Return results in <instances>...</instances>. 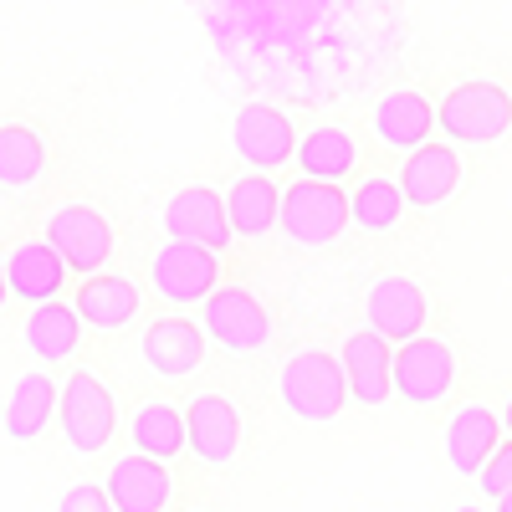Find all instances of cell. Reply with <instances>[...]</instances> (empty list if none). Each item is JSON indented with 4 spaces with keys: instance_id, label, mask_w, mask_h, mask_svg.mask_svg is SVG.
Returning a JSON list of instances; mask_svg holds the SVG:
<instances>
[{
    "instance_id": "1",
    "label": "cell",
    "mask_w": 512,
    "mask_h": 512,
    "mask_svg": "<svg viewBox=\"0 0 512 512\" xmlns=\"http://www.w3.org/2000/svg\"><path fill=\"white\" fill-rule=\"evenodd\" d=\"M277 395L287 405V415L308 420V425H328L344 415L349 405V374H344V359H333L328 349H303L282 364V379H277Z\"/></svg>"
},
{
    "instance_id": "2",
    "label": "cell",
    "mask_w": 512,
    "mask_h": 512,
    "mask_svg": "<svg viewBox=\"0 0 512 512\" xmlns=\"http://www.w3.org/2000/svg\"><path fill=\"white\" fill-rule=\"evenodd\" d=\"M436 128L451 144H497L512 128V93L502 82H487V77L456 82V88L436 103Z\"/></svg>"
},
{
    "instance_id": "3",
    "label": "cell",
    "mask_w": 512,
    "mask_h": 512,
    "mask_svg": "<svg viewBox=\"0 0 512 512\" xmlns=\"http://www.w3.org/2000/svg\"><path fill=\"white\" fill-rule=\"evenodd\" d=\"M344 226H354L349 216V195L338 190L333 180H292L282 195V236L303 251H323L344 236Z\"/></svg>"
},
{
    "instance_id": "4",
    "label": "cell",
    "mask_w": 512,
    "mask_h": 512,
    "mask_svg": "<svg viewBox=\"0 0 512 512\" xmlns=\"http://www.w3.org/2000/svg\"><path fill=\"white\" fill-rule=\"evenodd\" d=\"M57 425L77 456H98L113 431H118V415H113V395L108 384L93 369H72L62 384V400H57Z\"/></svg>"
},
{
    "instance_id": "5",
    "label": "cell",
    "mask_w": 512,
    "mask_h": 512,
    "mask_svg": "<svg viewBox=\"0 0 512 512\" xmlns=\"http://www.w3.org/2000/svg\"><path fill=\"white\" fill-rule=\"evenodd\" d=\"M149 282H154V292L164 297V303L195 308V303H205V297L221 287V251L195 246V241H169V246L154 251Z\"/></svg>"
},
{
    "instance_id": "6",
    "label": "cell",
    "mask_w": 512,
    "mask_h": 512,
    "mask_svg": "<svg viewBox=\"0 0 512 512\" xmlns=\"http://www.w3.org/2000/svg\"><path fill=\"white\" fill-rule=\"evenodd\" d=\"M47 241L57 246L67 272H77V277L103 272L108 256H113V226L98 216L93 205H82V200H67V205L52 210V216H47Z\"/></svg>"
},
{
    "instance_id": "7",
    "label": "cell",
    "mask_w": 512,
    "mask_h": 512,
    "mask_svg": "<svg viewBox=\"0 0 512 512\" xmlns=\"http://www.w3.org/2000/svg\"><path fill=\"white\" fill-rule=\"evenodd\" d=\"M456 384V354L446 338L415 333L410 344H395V395L405 405H436Z\"/></svg>"
},
{
    "instance_id": "8",
    "label": "cell",
    "mask_w": 512,
    "mask_h": 512,
    "mask_svg": "<svg viewBox=\"0 0 512 512\" xmlns=\"http://www.w3.org/2000/svg\"><path fill=\"white\" fill-rule=\"evenodd\" d=\"M205 333L226 354H262L272 344V318L246 287H216L205 297Z\"/></svg>"
},
{
    "instance_id": "9",
    "label": "cell",
    "mask_w": 512,
    "mask_h": 512,
    "mask_svg": "<svg viewBox=\"0 0 512 512\" xmlns=\"http://www.w3.org/2000/svg\"><path fill=\"white\" fill-rule=\"evenodd\" d=\"M231 149L246 159V164H256V169H282L292 154H297V128H292V118L282 113V108H272V103H246L236 118H231Z\"/></svg>"
},
{
    "instance_id": "10",
    "label": "cell",
    "mask_w": 512,
    "mask_h": 512,
    "mask_svg": "<svg viewBox=\"0 0 512 512\" xmlns=\"http://www.w3.org/2000/svg\"><path fill=\"white\" fill-rule=\"evenodd\" d=\"M164 231L169 241H195L210 251L231 246V216H226V195H216L210 185H185L175 200L164 205Z\"/></svg>"
},
{
    "instance_id": "11",
    "label": "cell",
    "mask_w": 512,
    "mask_h": 512,
    "mask_svg": "<svg viewBox=\"0 0 512 512\" xmlns=\"http://www.w3.org/2000/svg\"><path fill=\"white\" fill-rule=\"evenodd\" d=\"M205 323H190V318H154L149 328H144V344H139V354H144V364H149V374H159V379H185V374H195L200 364H205Z\"/></svg>"
},
{
    "instance_id": "12",
    "label": "cell",
    "mask_w": 512,
    "mask_h": 512,
    "mask_svg": "<svg viewBox=\"0 0 512 512\" xmlns=\"http://www.w3.org/2000/svg\"><path fill=\"white\" fill-rule=\"evenodd\" d=\"M344 374H349V395L359 400V405H384L395 395V344L384 333H374V328H359V333H349V344H344Z\"/></svg>"
},
{
    "instance_id": "13",
    "label": "cell",
    "mask_w": 512,
    "mask_h": 512,
    "mask_svg": "<svg viewBox=\"0 0 512 512\" xmlns=\"http://www.w3.org/2000/svg\"><path fill=\"white\" fill-rule=\"evenodd\" d=\"M400 190H405V200H410L415 210L446 205V200L461 190V154H456V144L446 139V144H420V149H410L405 164H400Z\"/></svg>"
},
{
    "instance_id": "14",
    "label": "cell",
    "mask_w": 512,
    "mask_h": 512,
    "mask_svg": "<svg viewBox=\"0 0 512 512\" xmlns=\"http://www.w3.org/2000/svg\"><path fill=\"white\" fill-rule=\"evenodd\" d=\"M185 431H190V456L205 466H231L241 451V415L226 395H195L185 405Z\"/></svg>"
},
{
    "instance_id": "15",
    "label": "cell",
    "mask_w": 512,
    "mask_h": 512,
    "mask_svg": "<svg viewBox=\"0 0 512 512\" xmlns=\"http://www.w3.org/2000/svg\"><path fill=\"white\" fill-rule=\"evenodd\" d=\"M369 328L390 344H410L415 333H425V287L405 272L379 277L369 287Z\"/></svg>"
},
{
    "instance_id": "16",
    "label": "cell",
    "mask_w": 512,
    "mask_h": 512,
    "mask_svg": "<svg viewBox=\"0 0 512 512\" xmlns=\"http://www.w3.org/2000/svg\"><path fill=\"white\" fill-rule=\"evenodd\" d=\"M369 128H374V139H379L384 149L410 154V149H420V144H431V134H436V103L425 98V93H415V88H400V93H390V98H379Z\"/></svg>"
},
{
    "instance_id": "17",
    "label": "cell",
    "mask_w": 512,
    "mask_h": 512,
    "mask_svg": "<svg viewBox=\"0 0 512 512\" xmlns=\"http://www.w3.org/2000/svg\"><path fill=\"white\" fill-rule=\"evenodd\" d=\"M103 487H108V497H113L118 512H164L169 497H175L169 461H154V456H144V451L113 461V472H108Z\"/></svg>"
},
{
    "instance_id": "18",
    "label": "cell",
    "mask_w": 512,
    "mask_h": 512,
    "mask_svg": "<svg viewBox=\"0 0 512 512\" xmlns=\"http://www.w3.org/2000/svg\"><path fill=\"white\" fill-rule=\"evenodd\" d=\"M6 282H11V297H21L26 308L52 303L67 287V262L57 256L52 241H16L6 251Z\"/></svg>"
},
{
    "instance_id": "19",
    "label": "cell",
    "mask_w": 512,
    "mask_h": 512,
    "mask_svg": "<svg viewBox=\"0 0 512 512\" xmlns=\"http://www.w3.org/2000/svg\"><path fill=\"white\" fill-rule=\"evenodd\" d=\"M226 216H231V231L241 241H262L267 231L282 226V190L267 169H251L241 175L231 190H226Z\"/></svg>"
},
{
    "instance_id": "20",
    "label": "cell",
    "mask_w": 512,
    "mask_h": 512,
    "mask_svg": "<svg viewBox=\"0 0 512 512\" xmlns=\"http://www.w3.org/2000/svg\"><path fill=\"white\" fill-rule=\"evenodd\" d=\"M497 446H502V415H492L487 405H466V410L451 415V425H446V461H451V472L477 477Z\"/></svg>"
},
{
    "instance_id": "21",
    "label": "cell",
    "mask_w": 512,
    "mask_h": 512,
    "mask_svg": "<svg viewBox=\"0 0 512 512\" xmlns=\"http://www.w3.org/2000/svg\"><path fill=\"white\" fill-rule=\"evenodd\" d=\"M57 400H62L57 379L47 369H26L6 395V436L11 441H36L57 420Z\"/></svg>"
},
{
    "instance_id": "22",
    "label": "cell",
    "mask_w": 512,
    "mask_h": 512,
    "mask_svg": "<svg viewBox=\"0 0 512 512\" xmlns=\"http://www.w3.org/2000/svg\"><path fill=\"white\" fill-rule=\"evenodd\" d=\"M139 287L128 282V277H113V272H93V277H82V287H77V313H82V323L88 328H128L139 318Z\"/></svg>"
},
{
    "instance_id": "23",
    "label": "cell",
    "mask_w": 512,
    "mask_h": 512,
    "mask_svg": "<svg viewBox=\"0 0 512 512\" xmlns=\"http://www.w3.org/2000/svg\"><path fill=\"white\" fill-rule=\"evenodd\" d=\"M21 338H26V349L41 359V364H67L82 344V313L67 308V303H36L21 323Z\"/></svg>"
},
{
    "instance_id": "24",
    "label": "cell",
    "mask_w": 512,
    "mask_h": 512,
    "mask_svg": "<svg viewBox=\"0 0 512 512\" xmlns=\"http://www.w3.org/2000/svg\"><path fill=\"white\" fill-rule=\"evenodd\" d=\"M292 159H297V169H303V175L344 185V180L354 175V164H359V149H354V139L344 134V128L323 123V128H313V134L297 139V154H292Z\"/></svg>"
},
{
    "instance_id": "25",
    "label": "cell",
    "mask_w": 512,
    "mask_h": 512,
    "mask_svg": "<svg viewBox=\"0 0 512 512\" xmlns=\"http://www.w3.org/2000/svg\"><path fill=\"white\" fill-rule=\"evenodd\" d=\"M134 451H144V456H154V461H175V456H185L190 451V431H185V410H175V405H164V400H149V405H139V415H134Z\"/></svg>"
},
{
    "instance_id": "26",
    "label": "cell",
    "mask_w": 512,
    "mask_h": 512,
    "mask_svg": "<svg viewBox=\"0 0 512 512\" xmlns=\"http://www.w3.org/2000/svg\"><path fill=\"white\" fill-rule=\"evenodd\" d=\"M47 169V144L31 123H0V185L6 190H26L41 180Z\"/></svg>"
},
{
    "instance_id": "27",
    "label": "cell",
    "mask_w": 512,
    "mask_h": 512,
    "mask_svg": "<svg viewBox=\"0 0 512 512\" xmlns=\"http://www.w3.org/2000/svg\"><path fill=\"white\" fill-rule=\"evenodd\" d=\"M405 205H410V200H405L400 180L369 175V180H359V185H354V195H349V216H354V226H359V231L379 236V231H395V226H400Z\"/></svg>"
},
{
    "instance_id": "28",
    "label": "cell",
    "mask_w": 512,
    "mask_h": 512,
    "mask_svg": "<svg viewBox=\"0 0 512 512\" xmlns=\"http://www.w3.org/2000/svg\"><path fill=\"white\" fill-rule=\"evenodd\" d=\"M477 482H482V492H487V497L512 492V441H502V446L487 456V466L477 472Z\"/></svg>"
},
{
    "instance_id": "29",
    "label": "cell",
    "mask_w": 512,
    "mask_h": 512,
    "mask_svg": "<svg viewBox=\"0 0 512 512\" xmlns=\"http://www.w3.org/2000/svg\"><path fill=\"white\" fill-rule=\"evenodd\" d=\"M57 512H118V507H113L108 487H93V482H77V487H67V492H62Z\"/></svg>"
},
{
    "instance_id": "30",
    "label": "cell",
    "mask_w": 512,
    "mask_h": 512,
    "mask_svg": "<svg viewBox=\"0 0 512 512\" xmlns=\"http://www.w3.org/2000/svg\"><path fill=\"white\" fill-rule=\"evenodd\" d=\"M6 297H11V282H6V262H0V308H6Z\"/></svg>"
},
{
    "instance_id": "31",
    "label": "cell",
    "mask_w": 512,
    "mask_h": 512,
    "mask_svg": "<svg viewBox=\"0 0 512 512\" xmlns=\"http://www.w3.org/2000/svg\"><path fill=\"white\" fill-rule=\"evenodd\" d=\"M502 431L512 436V395H507V405H502Z\"/></svg>"
},
{
    "instance_id": "32",
    "label": "cell",
    "mask_w": 512,
    "mask_h": 512,
    "mask_svg": "<svg viewBox=\"0 0 512 512\" xmlns=\"http://www.w3.org/2000/svg\"><path fill=\"white\" fill-rule=\"evenodd\" d=\"M497 512H512V492H502V497H497Z\"/></svg>"
},
{
    "instance_id": "33",
    "label": "cell",
    "mask_w": 512,
    "mask_h": 512,
    "mask_svg": "<svg viewBox=\"0 0 512 512\" xmlns=\"http://www.w3.org/2000/svg\"><path fill=\"white\" fill-rule=\"evenodd\" d=\"M451 512H482V507H451Z\"/></svg>"
}]
</instances>
